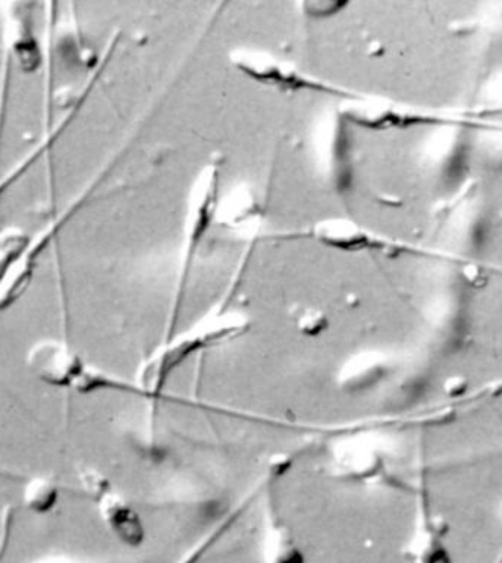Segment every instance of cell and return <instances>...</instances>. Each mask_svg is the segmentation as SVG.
Returning a JSON list of instances; mask_svg holds the SVG:
<instances>
[{
	"instance_id": "cell-4",
	"label": "cell",
	"mask_w": 502,
	"mask_h": 563,
	"mask_svg": "<svg viewBox=\"0 0 502 563\" xmlns=\"http://www.w3.org/2000/svg\"><path fill=\"white\" fill-rule=\"evenodd\" d=\"M443 526L430 519H423L421 528L410 545V556L414 563H452L451 554L444 540Z\"/></svg>"
},
{
	"instance_id": "cell-8",
	"label": "cell",
	"mask_w": 502,
	"mask_h": 563,
	"mask_svg": "<svg viewBox=\"0 0 502 563\" xmlns=\"http://www.w3.org/2000/svg\"><path fill=\"white\" fill-rule=\"evenodd\" d=\"M445 390L451 396L461 395L462 391H466V383L460 377L449 378L447 385H445Z\"/></svg>"
},
{
	"instance_id": "cell-10",
	"label": "cell",
	"mask_w": 502,
	"mask_h": 563,
	"mask_svg": "<svg viewBox=\"0 0 502 563\" xmlns=\"http://www.w3.org/2000/svg\"><path fill=\"white\" fill-rule=\"evenodd\" d=\"M201 550H197V552L193 553V556L184 561L183 563H194L197 561L198 556H200Z\"/></svg>"
},
{
	"instance_id": "cell-7",
	"label": "cell",
	"mask_w": 502,
	"mask_h": 563,
	"mask_svg": "<svg viewBox=\"0 0 502 563\" xmlns=\"http://www.w3.org/2000/svg\"><path fill=\"white\" fill-rule=\"evenodd\" d=\"M29 241L30 235L24 229L9 227L0 231V284L8 275L9 268L25 250Z\"/></svg>"
},
{
	"instance_id": "cell-1",
	"label": "cell",
	"mask_w": 502,
	"mask_h": 563,
	"mask_svg": "<svg viewBox=\"0 0 502 563\" xmlns=\"http://www.w3.org/2000/svg\"><path fill=\"white\" fill-rule=\"evenodd\" d=\"M26 367L37 380L55 389L78 391L90 367L64 341L42 339L31 345L25 356Z\"/></svg>"
},
{
	"instance_id": "cell-6",
	"label": "cell",
	"mask_w": 502,
	"mask_h": 563,
	"mask_svg": "<svg viewBox=\"0 0 502 563\" xmlns=\"http://www.w3.org/2000/svg\"><path fill=\"white\" fill-rule=\"evenodd\" d=\"M22 505L30 512L35 515H47L56 508L59 501V486L55 479L44 477V475H35L26 479L22 487Z\"/></svg>"
},
{
	"instance_id": "cell-3",
	"label": "cell",
	"mask_w": 502,
	"mask_h": 563,
	"mask_svg": "<svg viewBox=\"0 0 502 563\" xmlns=\"http://www.w3.org/2000/svg\"><path fill=\"white\" fill-rule=\"evenodd\" d=\"M84 488L99 500L101 518L109 530L123 543L137 545L143 541V530L137 521L134 512L117 497L106 492L103 478L92 471L79 474Z\"/></svg>"
},
{
	"instance_id": "cell-5",
	"label": "cell",
	"mask_w": 502,
	"mask_h": 563,
	"mask_svg": "<svg viewBox=\"0 0 502 563\" xmlns=\"http://www.w3.org/2000/svg\"><path fill=\"white\" fill-rule=\"evenodd\" d=\"M79 106H83V101H78L74 108L66 110L64 117H62L59 123L53 130L47 132V135L44 136L42 141L35 148L31 150L29 154L9 174L4 175L3 179H0V196L8 188H11L13 184L17 183L18 179L21 178L22 175L25 174L26 170L30 169L34 163L39 162V158L43 156V153L48 152L55 145L56 141L61 139V135L64 134L65 128L68 126V123L73 122L74 114L77 113Z\"/></svg>"
},
{
	"instance_id": "cell-2",
	"label": "cell",
	"mask_w": 502,
	"mask_h": 563,
	"mask_svg": "<svg viewBox=\"0 0 502 563\" xmlns=\"http://www.w3.org/2000/svg\"><path fill=\"white\" fill-rule=\"evenodd\" d=\"M3 38L18 68L24 74L37 73L43 64L42 47L35 37L31 3L4 4Z\"/></svg>"
},
{
	"instance_id": "cell-9",
	"label": "cell",
	"mask_w": 502,
	"mask_h": 563,
	"mask_svg": "<svg viewBox=\"0 0 502 563\" xmlns=\"http://www.w3.org/2000/svg\"><path fill=\"white\" fill-rule=\"evenodd\" d=\"M31 563H81V562H75L73 559L65 558V556H47L39 559V561L31 562Z\"/></svg>"
}]
</instances>
